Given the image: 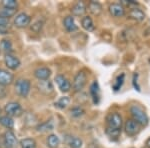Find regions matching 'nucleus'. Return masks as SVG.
I'll return each instance as SVG.
<instances>
[{
	"label": "nucleus",
	"instance_id": "1",
	"mask_svg": "<svg viewBox=\"0 0 150 148\" xmlns=\"http://www.w3.org/2000/svg\"><path fill=\"white\" fill-rule=\"evenodd\" d=\"M122 116L118 112L109 113L106 117V134L110 139L117 140L122 131Z\"/></svg>",
	"mask_w": 150,
	"mask_h": 148
},
{
	"label": "nucleus",
	"instance_id": "2",
	"mask_svg": "<svg viewBox=\"0 0 150 148\" xmlns=\"http://www.w3.org/2000/svg\"><path fill=\"white\" fill-rule=\"evenodd\" d=\"M130 114L132 116V119L136 121L140 126H146L148 124V115L145 112V110L139 105H131L129 108Z\"/></svg>",
	"mask_w": 150,
	"mask_h": 148
},
{
	"label": "nucleus",
	"instance_id": "3",
	"mask_svg": "<svg viewBox=\"0 0 150 148\" xmlns=\"http://www.w3.org/2000/svg\"><path fill=\"white\" fill-rule=\"evenodd\" d=\"M31 89V82L28 79L19 78L15 81L14 84V90H15L16 94L18 96L22 97V98H26L28 96L29 92Z\"/></svg>",
	"mask_w": 150,
	"mask_h": 148
},
{
	"label": "nucleus",
	"instance_id": "4",
	"mask_svg": "<svg viewBox=\"0 0 150 148\" xmlns=\"http://www.w3.org/2000/svg\"><path fill=\"white\" fill-rule=\"evenodd\" d=\"M18 140L12 130H6L0 136V147L1 148H14L17 145Z\"/></svg>",
	"mask_w": 150,
	"mask_h": 148
},
{
	"label": "nucleus",
	"instance_id": "5",
	"mask_svg": "<svg viewBox=\"0 0 150 148\" xmlns=\"http://www.w3.org/2000/svg\"><path fill=\"white\" fill-rule=\"evenodd\" d=\"M4 112L6 113L7 116H10V117H19L23 114V109L20 103L16 101H11L4 106Z\"/></svg>",
	"mask_w": 150,
	"mask_h": 148
},
{
	"label": "nucleus",
	"instance_id": "6",
	"mask_svg": "<svg viewBox=\"0 0 150 148\" xmlns=\"http://www.w3.org/2000/svg\"><path fill=\"white\" fill-rule=\"evenodd\" d=\"M87 83V73L84 70H81L75 75L73 79V89L75 91H81Z\"/></svg>",
	"mask_w": 150,
	"mask_h": 148
},
{
	"label": "nucleus",
	"instance_id": "7",
	"mask_svg": "<svg viewBox=\"0 0 150 148\" xmlns=\"http://www.w3.org/2000/svg\"><path fill=\"white\" fill-rule=\"evenodd\" d=\"M140 128H141V126L133 119H127L124 123V131L128 136L130 137L135 136V135L138 134Z\"/></svg>",
	"mask_w": 150,
	"mask_h": 148
},
{
	"label": "nucleus",
	"instance_id": "8",
	"mask_svg": "<svg viewBox=\"0 0 150 148\" xmlns=\"http://www.w3.org/2000/svg\"><path fill=\"white\" fill-rule=\"evenodd\" d=\"M31 22V17L28 14L21 12V13L16 14V16L14 17V25L17 28H26L30 25Z\"/></svg>",
	"mask_w": 150,
	"mask_h": 148
},
{
	"label": "nucleus",
	"instance_id": "9",
	"mask_svg": "<svg viewBox=\"0 0 150 148\" xmlns=\"http://www.w3.org/2000/svg\"><path fill=\"white\" fill-rule=\"evenodd\" d=\"M55 81H56L58 88L60 89L61 92L67 93V92H69L71 90V87H72L71 83H70V81L64 76V75H62V74L56 75V76H55Z\"/></svg>",
	"mask_w": 150,
	"mask_h": 148
},
{
	"label": "nucleus",
	"instance_id": "10",
	"mask_svg": "<svg viewBox=\"0 0 150 148\" xmlns=\"http://www.w3.org/2000/svg\"><path fill=\"white\" fill-rule=\"evenodd\" d=\"M4 63H5L6 67L10 70H16L20 67L21 62L19 58L15 55L11 54H5L4 55Z\"/></svg>",
	"mask_w": 150,
	"mask_h": 148
},
{
	"label": "nucleus",
	"instance_id": "11",
	"mask_svg": "<svg viewBox=\"0 0 150 148\" xmlns=\"http://www.w3.org/2000/svg\"><path fill=\"white\" fill-rule=\"evenodd\" d=\"M108 11H109L110 15L113 17L120 18L125 15V7L120 3H111L108 7Z\"/></svg>",
	"mask_w": 150,
	"mask_h": 148
},
{
	"label": "nucleus",
	"instance_id": "12",
	"mask_svg": "<svg viewBox=\"0 0 150 148\" xmlns=\"http://www.w3.org/2000/svg\"><path fill=\"white\" fill-rule=\"evenodd\" d=\"M64 143L69 148H81L83 145V141L81 138L74 136L71 134H67L64 136Z\"/></svg>",
	"mask_w": 150,
	"mask_h": 148
},
{
	"label": "nucleus",
	"instance_id": "13",
	"mask_svg": "<svg viewBox=\"0 0 150 148\" xmlns=\"http://www.w3.org/2000/svg\"><path fill=\"white\" fill-rule=\"evenodd\" d=\"M14 75L10 71L3 68H0V85L7 86L13 83Z\"/></svg>",
	"mask_w": 150,
	"mask_h": 148
},
{
	"label": "nucleus",
	"instance_id": "14",
	"mask_svg": "<svg viewBox=\"0 0 150 148\" xmlns=\"http://www.w3.org/2000/svg\"><path fill=\"white\" fill-rule=\"evenodd\" d=\"M37 88L41 93L45 94V95H49L54 91V87L53 83L50 80H43V81H38Z\"/></svg>",
	"mask_w": 150,
	"mask_h": 148
},
{
	"label": "nucleus",
	"instance_id": "15",
	"mask_svg": "<svg viewBox=\"0 0 150 148\" xmlns=\"http://www.w3.org/2000/svg\"><path fill=\"white\" fill-rule=\"evenodd\" d=\"M34 76L39 80V81L49 80L50 76H51V70L45 66L38 67V68H36L34 70Z\"/></svg>",
	"mask_w": 150,
	"mask_h": 148
},
{
	"label": "nucleus",
	"instance_id": "16",
	"mask_svg": "<svg viewBox=\"0 0 150 148\" xmlns=\"http://www.w3.org/2000/svg\"><path fill=\"white\" fill-rule=\"evenodd\" d=\"M128 18L137 21V22H142L145 19V13L141 9L133 7V8H130L129 12H128Z\"/></svg>",
	"mask_w": 150,
	"mask_h": 148
},
{
	"label": "nucleus",
	"instance_id": "17",
	"mask_svg": "<svg viewBox=\"0 0 150 148\" xmlns=\"http://www.w3.org/2000/svg\"><path fill=\"white\" fill-rule=\"evenodd\" d=\"M87 11V6L82 1H78L72 6L71 13L72 16H83Z\"/></svg>",
	"mask_w": 150,
	"mask_h": 148
},
{
	"label": "nucleus",
	"instance_id": "18",
	"mask_svg": "<svg viewBox=\"0 0 150 148\" xmlns=\"http://www.w3.org/2000/svg\"><path fill=\"white\" fill-rule=\"evenodd\" d=\"M89 93H90L93 102L95 104H98L99 100H100V88H99L97 81H93L92 83H91L90 89H89Z\"/></svg>",
	"mask_w": 150,
	"mask_h": 148
},
{
	"label": "nucleus",
	"instance_id": "19",
	"mask_svg": "<svg viewBox=\"0 0 150 148\" xmlns=\"http://www.w3.org/2000/svg\"><path fill=\"white\" fill-rule=\"evenodd\" d=\"M63 25L67 32H74V31L78 30V26H77V24L74 20V17L72 15H68L64 18Z\"/></svg>",
	"mask_w": 150,
	"mask_h": 148
},
{
	"label": "nucleus",
	"instance_id": "20",
	"mask_svg": "<svg viewBox=\"0 0 150 148\" xmlns=\"http://www.w3.org/2000/svg\"><path fill=\"white\" fill-rule=\"evenodd\" d=\"M87 9L89 10L91 14L95 16H99L103 11V8H102V5H101L99 2L97 1H90L87 5Z\"/></svg>",
	"mask_w": 150,
	"mask_h": 148
},
{
	"label": "nucleus",
	"instance_id": "21",
	"mask_svg": "<svg viewBox=\"0 0 150 148\" xmlns=\"http://www.w3.org/2000/svg\"><path fill=\"white\" fill-rule=\"evenodd\" d=\"M81 26L86 31H90V32L91 31H94V29H95V25H94V22L90 16H83L82 17Z\"/></svg>",
	"mask_w": 150,
	"mask_h": 148
},
{
	"label": "nucleus",
	"instance_id": "22",
	"mask_svg": "<svg viewBox=\"0 0 150 148\" xmlns=\"http://www.w3.org/2000/svg\"><path fill=\"white\" fill-rule=\"evenodd\" d=\"M0 125H2L3 127L7 128V130H12L14 127V121L13 118L10 116H0Z\"/></svg>",
	"mask_w": 150,
	"mask_h": 148
},
{
	"label": "nucleus",
	"instance_id": "23",
	"mask_svg": "<svg viewBox=\"0 0 150 148\" xmlns=\"http://www.w3.org/2000/svg\"><path fill=\"white\" fill-rule=\"evenodd\" d=\"M53 129H54V122L52 120H47L43 123H40L36 127V130L38 132H47V131H51Z\"/></svg>",
	"mask_w": 150,
	"mask_h": 148
},
{
	"label": "nucleus",
	"instance_id": "24",
	"mask_svg": "<svg viewBox=\"0 0 150 148\" xmlns=\"http://www.w3.org/2000/svg\"><path fill=\"white\" fill-rule=\"evenodd\" d=\"M46 144L49 148H57L60 144V138L56 134H50L46 138Z\"/></svg>",
	"mask_w": 150,
	"mask_h": 148
},
{
	"label": "nucleus",
	"instance_id": "25",
	"mask_svg": "<svg viewBox=\"0 0 150 148\" xmlns=\"http://www.w3.org/2000/svg\"><path fill=\"white\" fill-rule=\"evenodd\" d=\"M0 49L5 52V54H11V52L13 51V45L11 41L8 39H2L0 42Z\"/></svg>",
	"mask_w": 150,
	"mask_h": 148
},
{
	"label": "nucleus",
	"instance_id": "26",
	"mask_svg": "<svg viewBox=\"0 0 150 148\" xmlns=\"http://www.w3.org/2000/svg\"><path fill=\"white\" fill-rule=\"evenodd\" d=\"M19 145H20L21 148H36L37 143H36L35 139L28 137V138L21 139L20 141H19Z\"/></svg>",
	"mask_w": 150,
	"mask_h": 148
},
{
	"label": "nucleus",
	"instance_id": "27",
	"mask_svg": "<svg viewBox=\"0 0 150 148\" xmlns=\"http://www.w3.org/2000/svg\"><path fill=\"white\" fill-rule=\"evenodd\" d=\"M124 81H125V74L124 73H121L119 74L117 77H116L114 83H113V90L114 91H119L120 89H121L122 85L124 84Z\"/></svg>",
	"mask_w": 150,
	"mask_h": 148
},
{
	"label": "nucleus",
	"instance_id": "28",
	"mask_svg": "<svg viewBox=\"0 0 150 148\" xmlns=\"http://www.w3.org/2000/svg\"><path fill=\"white\" fill-rule=\"evenodd\" d=\"M16 12H17V9H10V8L2 7V8L0 9V16L6 19H9L11 17H13V16H15Z\"/></svg>",
	"mask_w": 150,
	"mask_h": 148
},
{
	"label": "nucleus",
	"instance_id": "29",
	"mask_svg": "<svg viewBox=\"0 0 150 148\" xmlns=\"http://www.w3.org/2000/svg\"><path fill=\"white\" fill-rule=\"evenodd\" d=\"M69 103H70L69 97L68 96H63V97H60L56 102L54 103V105H55V107H57L59 109H64L69 105Z\"/></svg>",
	"mask_w": 150,
	"mask_h": 148
},
{
	"label": "nucleus",
	"instance_id": "30",
	"mask_svg": "<svg viewBox=\"0 0 150 148\" xmlns=\"http://www.w3.org/2000/svg\"><path fill=\"white\" fill-rule=\"evenodd\" d=\"M85 113V110L81 107V106H75L70 110V114H71L72 117H75V118H79L81 116L84 115Z\"/></svg>",
	"mask_w": 150,
	"mask_h": 148
},
{
	"label": "nucleus",
	"instance_id": "31",
	"mask_svg": "<svg viewBox=\"0 0 150 148\" xmlns=\"http://www.w3.org/2000/svg\"><path fill=\"white\" fill-rule=\"evenodd\" d=\"M1 4L5 8H10V9H17L18 7V2L16 0H3L1 2Z\"/></svg>",
	"mask_w": 150,
	"mask_h": 148
},
{
	"label": "nucleus",
	"instance_id": "32",
	"mask_svg": "<svg viewBox=\"0 0 150 148\" xmlns=\"http://www.w3.org/2000/svg\"><path fill=\"white\" fill-rule=\"evenodd\" d=\"M42 26H43V22L40 20L36 21V22L31 26V29H32L34 32H39V31L42 29Z\"/></svg>",
	"mask_w": 150,
	"mask_h": 148
},
{
	"label": "nucleus",
	"instance_id": "33",
	"mask_svg": "<svg viewBox=\"0 0 150 148\" xmlns=\"http://www.w3.org/2000/svg\"><path fill=\"white\" fill-rule=\"evenodd\" d=\"M120 4H122L123 6H128L130 7V8H133V7H136V5L138 3H137L136 1H132V0H129V1H126V0H122L121 2H120Z\"/></svg>",
	"mask_w": 150,
	"mask_h": 148
},
{
	"label": "nucleus",
	"instance_id": "34",
	"mask_svg": "<svg viewBox=\"0 0 150 148\" xmlns=\"http://www.w3.org/2000/svg\"><path fill=\"white\" fill-rule=\"evenodd\" d=\"M9 25V19L0 16V29H7Z\"/></svg>",
	"mask_w": 150,
	"mask_h": 148
},
{
	"label": "nucleus",
	"instance_id": "35",
	"mask_svg": "<svg viewBox=\"0 0 150 148\" xmlns=\"http://www.w3.org/2000/svg\"><path fill=\"white\" fill-rule=\"evenodd\" d=\"M7 96V89L5 86L0 85V99H3Z\"/></svg>",
	"mask_w": 150,
	"mask_h": 148
},
{
	"label": "nucleus",
	"instance_id": "36",
	"mask_svg": "<svg viewBox=\"0 0 150 148\" xmlns=\"http://www.w3.org/2000/svg\"><path fill=\"white\" fill-rule=\"evenodd\" d=\"M137 78H138V74L135 73L134 76H133V86H134L135 89H137L138 91H140V87L138 85V82H137Z\"/></svg>",
	"mask_w": 150,
	"mask_h": 148
},
{
	"label": "nucleus",
	"instance_id": "37",
	"mask_svg": "<svg viewBox=\"0 0 150 148\" xmlns=\"http://www.w3.org/2000/svg\"><path fill=\"white\" fill-rule=\"evenodd\" d=\"M145 145H146V147L150 148V137L146 140V142H145Z\"/></svg>",
	"mask_w": 150,
	"mask_h": 148
},
{
	"label": "nucleus",
	"instance_id": "38",
	"mask_svg": "<svg viewBox=\"0 0 150 148\" xmlns=\"http://www.w3.org/2000/svg\"><path fill=\"white\" fill-rule=\"evenodd\" d=\"M0 113H1V108H0Z\"/></svg>",
	"mask_w": 150,
	"mask_h": 148
},
{
	"label": "nucleus",
	"instance_id": "39",
	"mask_svg": "<svg viewBox=\"0 0 150 148\" xmlns=\"http://www.w3.org/2000/svg\"><path fill=\"white\" fill-rule=\"evenodd\" d=\"M0 52H1V50H0Z\"/></svg>",
	"mask_w": 150,
	"mask_h": 148
}]
</instances>
